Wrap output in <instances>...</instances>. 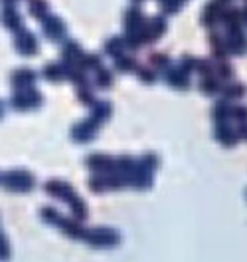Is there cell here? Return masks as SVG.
<instances>
[{"mask_svg": "<svg viewBox=\"0 0 247 262\" xmlns=\"http://www.w3.org/2000/svg\"><path fill=\"white\" fill-rule=\"evenodd\" d=\"M202 90H206V94H214V90H216V82H204L202 84Z\"/></svg>", "mask_w": 247, "mask_h": 262, "instance_id": "9", "label": "cell"}, {"mask_svg": "<svg viewBox=\"0 0 247 262\" xmlns=\"http://www.w3.org/2000/svg\"><path fill=\"white\" fill-rule=\"evenodd\" d=\"M45 34H47V38H60L64 34V24L58 18H50L45 22Z\"/></svg>", "mask_w": 247, "mask_h": 262, "instance_id": "2", "label": "cell"}, {"mask_svg": "<svg viewBox=\"0 0 247 262\" xmlns=\"http://www.w3.org/2000/svg\"><path fill=\"white\" fill-rule=\"evenodd\" d=\"M241 18H245V20H247V10L243 12V14H241Z\"/></svg>", "mask_w": 247, "mask_h": 262, "instance_id": "10", "label": "cell"}, {"mask_svg": "<svg viewBox=\"0 0 247 262\" xmlns=\"http://www.w3.org/2000/svg\"><path fill=\"white\" fill-rule=\"evenodd\" d=\"M115 66L121 68V70H129V68L135 66V62H129V58H119V60L115 62Z\"/></svg>", "mask_w": 247, "mask_h": 262, "instance_id": "7", "label": "cell"}, {"mask_svg": "<svg viewBox=\"0 0 247 262\" xmlns=\"http://www.w3.org/2000/svg\"><path fill=\"white\" fill-rule=\"evenodd\" d=\"M6 185H8V189H14V191H28L32 187V177L28 175V173H24V171H14V173H10L6 179Z\"/></svg>", "mask_w": 247, "mask_h": 262, "instance_id": "1", "label": "cell"}, {"mask_svg": "<svg viewBox=\"0 0 247 262\" xmlns=\"http://www.w3.org/2000/svg\"><path fill=\"white\" fill-rule=\"evenodd\" d=\"M241 94H245V88H243V86H231V88H225V95H229V97H239Z\"/></svg>", "mask_w": 247, "mask_h": 262, "instance_id": "5", "label": "cell"}, {"mask_svg": "<svg viewBox=\"0 0 247 262\" xmlns=\"http://www.w3.org/2000/svg\"><path fill=\"white\" fill-rule=\"evenodd\" d=\"M30 10H32V14H34V16H44L45 2L44 0H34V2L30 4Z\"/></svg>", "mask_w": 247, "mask_h": 262, "instance_id": "4", "label": "cell"}, {"mask_svg": "<svg viewBox=\"0 0 247 262\" xmlns=\"http://www.w3.org/2000/svg\"><path fill=\"white\" fill-rule=\"evenodd\" d=\"M97 82H99V84H103V86H109V84H111V76H109L107 71H103V73H99Z\"/></svg>", "mask_w": 247, "mask_h": 262, "instance_id": "8", "label": "cell"}, {"mask_svg": "<svg viewBox=\"0 0 247 262\" xmlns=\"http://www.w3.org/2000/svg\"><path fill=\"white\" fill-rule=\"evenodd\" d=\"M45 73H47V80H60V66H47Z\"/></svg>", "mask_w": 247, "mask_h": 262, "instance_id": "6", "label": "cell"}, {"mask_svg": "<svg viewBox=\"0 0 247 262\" xmlns=\"http://www.w3.org/2000/svg\"><path fill=\"white\" fill-rule=\"evenodd\" d=\"M18 50H20L22 54H32V52H36V42H34V38H32L30 34H24V40L18 38Z\"/></svg>", "mask_w": 247, "mask_h": 262, "instance_id": "3", "label": "cell"}]
</instances>
